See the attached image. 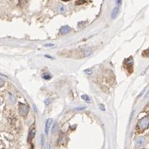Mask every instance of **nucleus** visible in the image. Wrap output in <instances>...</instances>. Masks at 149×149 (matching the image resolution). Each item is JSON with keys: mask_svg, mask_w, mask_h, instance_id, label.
I'll return each instance as SVG.
<instances>
[{"mask_svg": "<svg viewBox=\"0 0 149 149\" xmlns=\"http://www.w3.org/2000/svg\"><path fill=\"white\" fill-rule=\"evenodd\" d=\"M149 126V118L145 116V117L142 118L141 120L138 121V124H137V126L140 130H145Z\"/></svg>", "mask_w": 149, "mask_h": 149, "instance_id": "nucleus-1", "label": "nucleus"}, {"mask_svg": "<svg viewBox=\"0 0 149 149\" xmlns=\"http://www.w3.org/2000/svg\"><path fill=\"white\" fill-rule=\"evenodd\" d=\"M19 111L22 116H25L28 114L29 111V108L25 104H19Z\"/></svg>", "mask_w": 149, "mask_h": 149, "instance_id": "nucleus-2", "label": "nucleus"}, {"mask_svg": "<svg viewBox=\"0 0 149 149\" xmlns=\"http://www.w3.org/2000/svg\"><path fill=\"white\" fill-rule=\"evenodd\" d=\"M145 143H146V139L142 137H137V140H136V145H137V147H143V146L145 145Z\"/></svg>", "mask_w": 149, "mask_h": 149, "instance_id": "nucleus-3", "label": "nucleus"}, {"mask_svg": "<svg viewBox=\"0 0 149 149\" xmlns=\"http://www.w3.org/2000/svg\"><path fill=\"white\" fill-rule=\"evenodd\" d=\"M92 53H93V50L91 48H85L83 50L82 56H83V57H89Z\"/></svg>", "mask_w": 149, "mask_h": 149, "instance_id": "nucleus-4", "label": "nucleus"}, {"mask_svg": "<svg viewBox=\"0 0 149 149\" xmlns=\"http://www.w3.org/2000/svg\"><path fill=\"white\" fill-rule=\"evenodd\" d=\"M119 12H120L119 7H115V8H113V10H112V13H111L112 19H116V17L118 16V15H119Z\"/></svg>", "mask_w": 149, "mask_h": 149, "instance_id": "nucleus-5", "label": "nucleus"}, {"mask_svg": "<svg viewBox=\"0 0 149 149\" xmlns=\"http://www.w3.org/2000/svg\"><path fill=\"white\" fill-rule=\"evenodd\" d=\"M71 31V28L68 27V26H63L60 29V33L62 34V35H66V34H68Z\"/></svg>", "mask_w": 149, "mask_h": 149, "instance_id": "nucleus-6", "label": "nucleus"}, {"mask_svg": "<svg viewBox=\"0 0 149 149\" xmlns=\"http://www.w3.org/2000/svg\"><path fill=\"white\" fill-rule=\"evenodd\" d=\"M52 122V120L51 119H48V120L46 121V128H45V131H46V134L48 135L49 133V128H50V126Z\"/></svg>", "mask_w": 149, "mask_h": 149, "instance_id": "nucleus-7", "label": "nucleus"}, {"mask_svg": "<svg viewBox=\"0 0 149 149\" xmlns=\"http://www.w3.org/2000/svg\"><path fill=\"white\" fill-rule=\"evenodd\" d=\"M35 135H36V129L34 128H32L31 130H30V131H29V141H30L31 139H33L34 138V137H35Z\"/></svg>", "mask_w": 149, "mask_h": 149, "instance_id": "nucleus-8", "label": "nucleus"}, {"mask_svg": "<svg viewBox=\"0 0 149 149\" xmlns=\"http://www.w3.org/2000/svg\"><path fill=\"white\" fill-rule=\"evenodd\" d=\"M57 122H55L54 125H53V127H52V130H51V132L53 133V134H55V133L57 132Z\"/></svg>", "mask_w": 149, "mask_h": 149, "instance_id": "nucleus-9", "label": "nucleus"}, {"mask_svg": "<svg viewBox=\"0 0 149 149\" xmlns=\"http://www.w3.org/2000/svg\"><path fill=\"white\" fill-rule=\"evenodd\" d=\"M82 99H84V100H85V101H87V102H90V99H89V97L88 96V95H85V94H84V95H82Z\"/></svg>", "mask_w": 149, "mask_h": 149, "instance_id": "nucleus-10", "label": "nucleus"}, {"mask_svg": "<svg viewBox=\"0 0 149 149\" xmlns=\"http://www.w3.org/2000/svg\"><path fill=\"white\" fill-rule=\"evenodd\" d=\"M84 73L86 74H88V75H91L93 73V69L92 68H88V69L84 70Z\"/></svg>", "mask_w": 149, "mask_h": 149, "instance_id": "nucleus-11", "label": "nucleus"}, {"mask_svg": "<svg viewBox=\"0 0 149 149\" xmlns=\"http://www.w3.org/2000/svg\"><path fill=\"white\" fill-rule=\"evenodd\" d=\"M42 77H43V78H44V79H46V80H48V79H50V78H51V75L49 73H44Z\"/></svg>", "mask_w": 149, "mask_h": 149, "instance_id": "nucleus-12", "label": "nucleus"}, {"mask_svg": "<svg viewBox=\"0 0 149 149\" xmlns=\"http://www.w3.org/2000/svg\"><path fill=\"white\" fill-rule=\"evenodd\" d=\"M51 103V99H46V101H45V104H46V105H50Z\"/></svg>", "mask_w": 149, "mask_h": 149, "instance_id": "nucleus-13", "label": "nucleus"}, {"mask_svg": "<svg viewBox=\"0 0 149 149\" xmlns=\"http://www.w3.org/2000/svg\"><path fill=\"white\" fill-rule=\"evenodd\" d=\"M84 3H85L84 0H80V1H77V2H76V4L78 5V4H84Z\"/></svg>", "mask_w": 149, "mask_h": 149, "instance_id": "nucleus-14", "label": "nucleus"}, {"mask_svg": "<svg viewBox=\"0 0 149 149\" xmlns=\"http://www.w3.org/2000/svg\"><path fill=\"white\" fill-rule=\"evenodd\" d=\"M65 10H66V8H65V7L62 6V7H60V8H59V11H60V12H64Z\"/></svg>", "mask_w": 149, "mask_h": 149, "instance_id": "nucleus-15", "label": "nucleus"}, {"mask_svg": "<svg viewBox=\"0 0 149 149\" xmlns=\"http://www.w3.org/2000/svg\"><path fill=\"white\" fill-rule=\"evenodd\" d=\"M44 46H45V47H49V46H54V44H52V43H50V44H46Z\"/></svg>", "mask_w": 149, "mask_h": 149, "instance_id": "nucleus-16", "label": "nucleus"}, {"mask_svg": "<svg viewBox=\"0 0 149 149\" xmlns=\"http://www.w3.org/2000/svg\"><path fill=\"white\" fill-rule=\"evenodd\" d=\"M44 142H45V141H44V136H43V135H41V145L42 146L44 145Z\"/></svg>", "mask_w": 149, "mask_h": 149, "instance_id": "nucleus-17", "label": "nucleus"}, {"mask_svg": "<svg viewBox=\"0 0 149 149\" xmlns=\"http://www.w3.org/2000/svg\"><path fill=\"white\" fill-rule=\"evenodd\" d=\"M9 97H10V99L12 100V102H15V98H14V96H13V94H9Z\"/></svg>", "mask_w": 149, "mask_h": 149, "instance_id": "nucleus-18", "label": "nucleus"}, {"mask_svg": "<svg viewBox=\"0 0 149 149\" xmlns=\"http://www.w3.org/2000/svg\"><path fill=\"white\" fill-rule=\"evenodd\" d=\"M4 82L3 81L2 79H0V88H1V87H2L3 85H4Z\"/></svg>", "mask_w": 149, "mask_h": 149, "instance_id": "nucleus-19", "label": "nucleus"}, {"mask_svg": "<svg viewBox=\"0 0 149 149\" xmlns=\"http://www.w3.org/2000/svg\"><path fill=\"white\" fill-rule=\"evenodd\" d=\"M116 3L117 4H121V0H116Z\"/></svg>", "mask_w": 149, "mask_h": 149, "instance_id": "nucleus-20", "label": "nucleus"}, {"mask_svg": "<svg viewBox=\"0 0 149 149\" xmlns=\"http://www.w3.org/2000/svg\"><path fill=\"white\" fill-rule=\"evenodd\" d=\"M85 109V107H80V108H77V109H79V110H82V109Z\"/></svg>", "mask_w": 149, "mask_h": 149, "instance_id": "nucleus-21", "label": "nucleus"}, {"mask_svg": "<svg viewBox=\"0 0 149 149\" xmlns=\"http://www.w3.org/2000/svg\"><path fill=\"white\" fill-rule=\"evenodd\" d=\"M147 57H149V50L147 51Z\"/></svg>", "mask_w": 149, "mask_h": 149, "instance_id": "nucleus-22", "label": "nucleus"}, {"mask_svg": "<svg viewBox=\"0 0 149 149\" xmlns=\"http://www.w3.org/2000/svg\"><path fill=\"white\" fill-rule=\"evenodd\" d=\"M63 1H68V0H63Z\"/></svg>", "mask_w": 149, "mask_h": 149, "instance_id": "nucleus-23", "label": "nucleus"}]
</instances>
